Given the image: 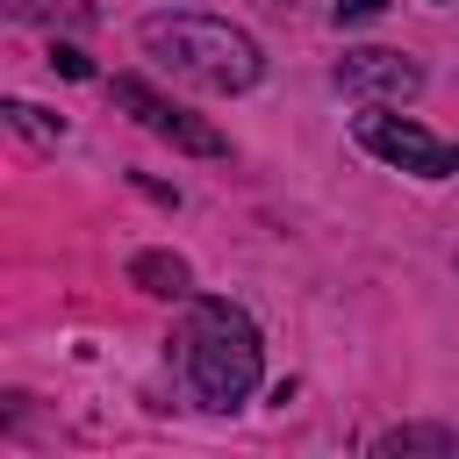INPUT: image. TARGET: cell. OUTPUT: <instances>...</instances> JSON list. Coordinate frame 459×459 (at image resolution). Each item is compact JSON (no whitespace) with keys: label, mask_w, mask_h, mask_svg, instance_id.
<instances>
[{"label":"cell","mask_w":459,"mask_h":459,"mask_svg":"<svg viewBox=\"0 0 459 459\" xmlns=\"http://www.w3.org/2000/svg\"><path fill=\"white\" fill-rule=\"evenodd\" d=\"M136 36L165 72H179V79H194L208 93H244L265 72L258 43L244 29H230V22H215V14H151Z\"/></svg>","instance_id":"1"},{"label":"cell","mask_w":459,"mask_h":459,"mask_svg":"<svg viewBox=\"0 0 459 459\" xmlns=\"http://www.w3.org/2000/svg\"><path fill=\"white\" fill-rule=\"evenodd\" d=\"M186 351V380L208 409H237L251 387H258V366H265V344H258V323L237 308V301H194V323L179 337Z\"/></svg>","instance_id":"2"},{"label":"cell","mask_w":459,"mask_h":459,"mask_svg":"<svg viewBox=\"0 0 459 459\" xmlns=\"http://www.w3.org/2000/svg\"><path fill=\"white\" fill-rule=\"evenodd\" d=\"M359 143L373 151V158H387V165H402V172H416V179H445V172H459V143H437L423 122H409V115H387V108H366L359 122Z\"/></svg>","instance_id":"3"},{"label":"cell","mask_w":459,"mask_h":459,"mask_svg":"<svg viewBox=\"0 0 459 459\" xmlns=\"http://www.w3.org/2000/svg\"><path fill=\"white\" fill-rule=\"evenodd\" d=\"M115 108H129V115H136L151 136H165L172 151H194V158H222V151H230L215 122H201V115L172 108V100H165V93H151L136 72H122V79H115Z\"/></svg>","instance_id":"4"},{"label":"cell","mask_w":459,"mask_h":459,"mask_svg":"<svg viewBox=\"0 0 459 459\" xmlns=\"http://www.w3.org/2000/svg\"><path fill=\"white\" fill-rule=\"evenodd\" d=\"M337 86H344L351 100H366V108H402V100L423 93V72H416L402 50H344Z\"/></svg>","instance_id":"5"},{"label":"cell","mask_w":459,"mask_h":459,"mask_svg":"<svg viewBox=\"0 0 459 459\" xmlns=\"http://www.w3.org/2000/svg\"><path fill=\"white\" fill-rule=\"evenodd\" d=\"M129 280H136L143 294H158V301L194 294V273H186V258H172V251H136V258H129Z\"/></svg>","instance_id":"6"},{"label":"cell","mask_w":459,"mask_h":459,"mask_svg":"<svg viewBox=\"0 0 459 459\" xmlns=\"http://www.w3.org/2000/svg\"><path fill=\"white\" fill-rule=\"evenodd\" d=\"M14 22H43V29H86L100 7L93 0H7Z\"/></svg>","instance_id":"7"},{"label":"cell","mask_w":459,"mask_h":459,"mask_svg":"<svg viewBox=\"0 0 459 459\" xmlns=\"http://www.w3.org/2000/svg\"><path fill=\"white\" fill-rule=\"evenodd\" d=\"M373 452H380V459H394V452H459V430H423V423H402V430H387Z\"/></svg>","instance_id":"8"},{"label":"cell","mask_w":459,"mask_h":459,"mask_svg":"<svg viewBox=\"0 0 459 459\" xmlns=\"http://www.w3.org/2000/svg\"><path fill=\"white\" fill-rule=\"evenodd\" d=\"M7 122H14V129H29V136H43V143H57V136H65V122H57V115H43L36 100H7Z\"/></svg>","instance_id":"9"},{"label":"cell","mask_w":459,"mask_h":459,"mask_svg":"<svg viewBox=\"0 0 459 459\" xmlns=\"http://www.w3.org/2000/svg\"><path fill=\"white\" fill-rule=\"evenodd\" d=\"M50 72H65V79H93V57L72 50V43H50Z\"/></svg>","instance_id":"10"},{"label":"cell","mask_w":459,"mask_h":459,"mask_svg":"<svg viewBox=\"0 0 459 459\" xmlns=\"http://www.w3.org/2000/svg\"><path fill=\"white\" fill-rule=\"evenodd\" d=\"M380 7H387V0H337V14H344V22H366V14H380Z\"/></svg>","instance_id":"11"},{"label":"cell","mask_w":459,"mask_h":459,"mask_svg":"<svg viewBox=\"0 0 459 459\" xmlns=\"http://www.w3.org/2000/svg\"><path fill=\"white\" fill-rule=\"evenodd\" d=\"M437 7H459V0H437Z\"/></svg>","instance_id":"12"}]
</instances>
